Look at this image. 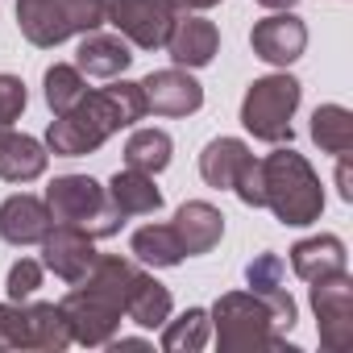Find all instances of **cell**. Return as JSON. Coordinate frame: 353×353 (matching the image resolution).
<instances>
[{
    "instance_id": "1",
    "label": "cell",
    "mask_w": 353,
    "mask_h": 353,
    "mask_svg": "<svg viewBox=\"0 0 353 353\" xmlns=\"http://www.w3.org/2000/svg\"><path fill=\"white\" fill-rule=\"evenodd\" d=\"M145 96H141V83H112V88H100V92H88L71 112L54 117L50 129H46V145L50 154L59 158H83V154H96L112 133L121 129H133L141 117H145Z\"/></svg>"
},
{
    "instance_id": "2",
    "label": "cell",
    "mask_w": 353,
    "mask_h": 353,
    "mask_svg": "<svg viewBox=\"0 0 353 353\" xmlns=\"http://www.w3.org/2000/svg\"><path fill=\"white\" fill-rule=\"evenodd\" d=\"M141 266L129 262V258H117V254H96L92 270L75 283V291L59 303L67 324H71V341L75 345H88V349H100L117 336L121 328V316H125V295L133 287V274Z\"/></svg>"
},
{
    "instance_id": "3",
    "label": "cell",
    "mask_w": 353,
    "mask_h": 353,
    "mask_svg": "<svg viewBox=\"0 0 353 353\" xmlns=\"http://www.w3.org/2000/svg\"><path fill=\"white\" fill-rule=\"evenodd\" d=\"M262 208H270L274 221L291 225V229L316 225L320 212H324L320 174L291 145H279L274 154L262 158Z\"/></svg>"
},
{
    "instance_id": "4",
    "label": "cell",
    "mask_w": 353,
    "mask_h": 353,
    "mask_svg": "<svg viewBox=\"0 0 353 353\" xmlns=\"http://www.w3.org/2000/svg\"><path fill=\"white\" fill-rule=\"evenodd\" d=\"M208 316H212L221 353H266V349H274V353H299L274 328V312L254 291H229V295H221Z\"/></svg>"
},
{
    "instance_id": "5",
    "label": "cell",
    "mask_w": 353,
    "mask_h": 353,
    "mask_svg": "<svg viewBox=\"0 0 353 353\" xmlns=\"http://www.w3.org/2000/svg\"><path fill=\"white\" fill-rule=\"evenodd\" d=\"M46 208L54 216V225H71V229H83L88 237L104 241V237H117L125 216L112 208L108 192L92 179V174H59L46 188Z\"/></svg>"
},
{
    "instance_id": "6",
    "label": "cell",
    "mask_w": 353,
    "mask_h": 353,
    "mask_svg": "<svg viewBox=\"0 0 353 353\" xmlns=\"http://www.w3.org/2000/svg\"><path fill=\"white\" fill-rule=\"evenodd\" d=\"M303 100V83L287 71L279 75H262L245 88V100H241V125L245 133H254L258 141L266 145H291L295 137V108Z\"/></svg>"
},
{
    "instance_id": "7",
    "label": "cell",
    "mask_w": 353,
    "mask_h": 353,
    "mask_svg": "<svg viewBox=\"0 0 353 353\" xmlns=\"http://www.w3.org/2000/svg\"><path fill=\"white\" fill-rule=\"evenodd\" d=\"M108 21V0H17V26L30 46H59Z\"/></svg>"
},
{
    "instance_id": "8",
    "label": "cell",
    "mask_w": 353,
    "mask_h": 353,
    "mask_svg": "<svg viewBox=\"0 0 353 353\" xmlns=\"http://www.w3.org/2000/svg\"><path fill=\"white\" fill-rule=\"evenodd\" d=\"M174 21H179V0H108V26L137 50L166 46Z\"/></svg>"
},
{
    "instance_id": "9",
    "label": "cell",
    "mask_w": 353,
    "mask_h": 353,
    "mask_svg": "<svg viewBox=\"0 0 353 353\" xmlns=\"http://www.w3.org/2000/svg\"><path fill=\"white\" fill-rule=\"evenodd\" d=\"M312 312L324 353H345L353 345V279L341 270L312 283Z\"/></svg>"
},
{
    "instance_id": "10",
    "label": "cell",
    "mask_w": 353,
    "mask_h": 353,
    "mask_svg": "<svg viewBox=\"0 0 353 353\" xmlns=\"http://www.w3.org/2000/svg\"><path fill=\"white\" fill-rule=\"evenodd\" d=\"M250 46H254V54H258L262 63L287 71V67H291L295 59H303V50H307V26H303L291 9L270 13V17L254 21V30H250Z\"/></svg>"
},
{
    "instance_id": "11",
    "label": "cell",
    "mask_w": 353,
    "mask_h": 353,
    "mask_svg": "<svg viewBox=\"0 0 353 353\" xmlns=\"http://www.w3.org/2000/svg\"><path fill=\"white\" fill-rule=\"evenodd\" d=\"M141 96H145V108L158 117H192L204 108V88L188 75V67L150 71L141 79Z\"/></svg>"
},
{
    "instance_id": "12",
    "label": "cell",
    "mask_w": 353,
    "mask_h": 353,
    "mask_svg": "<svg viewBox=\"0 0 353 353\" xmlns=\"http://www.w3.org/2000/svg\"><path fill=\"white\" fill-rule=\"evenodd\" d=\"M96 262V237H88L83 229H71V225H54L46 237H42V266L63 279V283H79Z\"/></svg>"
},
{
    "instance_id": "13",
    "label": "cell",
    "mask_w": 353,
    "mask_h": 353,
    "mask_svg": "<svg viewBox=\"0 0 353 353\" xmlns=\"http://www.w3.org/2000/svg\"><path fill=\"white\" fill-rule=\"evenodd\" d=\"M245 283H250V291L262 295L266 307L274 312V328H279V332H291L295 320H299V312H295V299H291V291H287V266H283V258H279V254H258V258L245 266Z\"/></svg>"
},
{
    "instance_id": "14",
    "label": "cell",
    "mask_w": 353,
    "mask_h": 353,
    "mask_svg": "<svg viewBox=\"0 0 353 353\" xmlns=\"http://www.w3.org/2000/svg\"><path fill=\"white\" fill-rule=\"evenodd\" d=\"M50 229H54V216H50L46 200H38V196L17 192L0 204V237L9 245H42V237Z\"/></svg>"
},
{
    "instance_id": "15",
    "label": "cell",
    "mask_w": 353,
    "mask_h": 353,
    "mask_svg": "<svg viewBox=\"0 0 353 353\" xmlns=\"http://www.w3.org/2000/svg\"><path fill=\"white\" fill-rule=\"evenodd\" d=\"M166 50H170V59H174V67H208L216 54H221V30L208 21V17H183L179 13V21H174V30H170V38H166Z\"/></svg>"
},
{
    "instance_id": "16",
    "label": "cell",
    "mask_w": 353,
    "mask_h": 353,
    "mask_svg": "<svg viewBox=\"0 0 353 353\" xmlns=\"http://www.w3.org/2000/svg\"><path fill=\"white\" fill-rule=\"evenodd\" d=\"M174 233H179V245H183L188 258H200V254H212L221 245L225 216L208 200H188L179 212H174Z\"/></svg>"
},
{
    "instance_id": "17",
    "label": "cell",
    "mask_w": 353,
    "mask_h": 353,
    "mask_svg": "<svg viewBox=\"0 0 353 353\" xmlns=\"http://www.w3.org/2000/svg\"><path fill=\"white\" fill-rule=\"evenodd\" d=\"M129 63H133V54H129V42L121 34L92 30V34H83L79 50H75V67L92 79H117L129 71Z\"/></svg>"
},
{
    "instance_id": "18",
    "label": "cell",
    "mask_w": 353,
    "mask_h": 353,
    "mask_svg": "<svg viewBox=\"0 0 353 353\" xmlns=\"http://www.w3.org/2000/svg\"><path fill=\"white\" fill-rule=\"evenodd\" d=\"M46 162H50V154H46V145L38 137L13 133V129L0 137V179L5 183H34V179H42Z\"/></svg>"
},
{
    "instance_id": "19",
    "label": "cell",
    "mask_w": 353,
    "mask_h": 353,
    "mask_svg": "<svg viewBox=\"0 0 353 353\" xmlns=\"http://www.w3.org/2000/svg\"><path fill=\"white\" fill-rule=\"evenodd\" d=\"M108 200H112V208L129 221V216H154L158 208H162V192L154 188V174H145V170H133V166H125V170H117L112 179H108Z\"/></svg>"
},
{
    "instance_id": "20",
    "label": "cell",
    "mask_w": 353,
    "mask_h": 353,
    "mask_svg": "<svg viewBox=\"0 0 353 353\" xmlns=\"http://www.w3.org/2000/svg\"><path fill=\"white\" fill-rule=\"evenodd\" d=\"M291 270L303 279V283H316V279H332L345 270V241L332 237V233H320V237H303L291 245Z\"/></svg>"
},
{
    "instance_id": "21",
    "label": "cell",
    "mask_w": 353,
    "mask_h": 353,
    "mask_svg": "<svg viewBox=\"0 0 353 353\" xmlns=\"http://www.w3.org/2000/svg\"><path fill=\"white\" fill-rule=\"evenodd\" d=\"M250 158L254 154H250V145L241 137H212L204 145V154H200V179L208 188H216V192H233L237 174H241V166Z\"/></svg>"
},
{
    "instance_id": "22",
    "label": "cell",
    "mask_w": 353,
    "mask_h": 353,
    "mask_svg": "<svg viewBox=\"0 0 353 353\" xmlns=\"http://www.w3.org/2000/svg\"><path fill=\"white\" fill-rule=\"evenodd\" d=\"M170 307H174L170 287H162L154 274L137 270V274H133V287H129V295H125V316H129L137 328H162V324L170 320Z\"/></svg>"
},
{
    "instance_id": "23",
    "label": "cell",
    "mask_w": 353,
    "mask_h": 353,
    "mask_svg": "<svg viewBox=\"0 0 353 353\" xmlns=\"http://www.w3.org/2000/svg\"><path fill=\"white\" fill-rule=\"evenodd\" d=\"M133 258L141 266H154V270H166V266H179L188 254L179 245V233H174V225H141L129 241Z\"/></svg>"
},
{
    "instance_id": "24",
    "label": "cell",
    "mask_w": 353,
    "mask_h": 353,
    "mask_svg": "<svg viewBox=\"0 0 353 353\" xmlns=\"http://www.w3.org/2000/svg\"><path fill=\"white\" fill-rule=\"evenodd\" d=\"M312 141L332 158L349 154L353 150V112L345 104H320L312 112Z\"/></svg>"
},
{
    "instance_id": "25",
    "label": "cell",
    "mask_w": 353,
    "mask_h": 353,
    "mask_svg": "<svg viewBox=\"0 0 353 353\" xmlns=\"http://www.w3.org/2000/svg\"><path fill=\"white\" fill-rule=\"evenodd\" d=\"M170 133L166 129H133L129 141H125V166L133 170H145V174H158L170 166Z\"/></svg>"
},
{
    "instance_id": "26",
    "label": "cell",
    "mask_w": 353,
    "mask_h": 353,
    "mask_svg": "<svg viewBox=\"0 0 353 353\" xmlns=\"http://www.w3.org/2000/svg\"><path fill=\"white\" fill-rule=\"evenodd\" d=\"M208 332H212V316L204 307H188L179 320L162 324V349L166 353H200L208 345Z\"/></svg>"
},
{
    "instance_id": "27",
    "label": "cell",
    "mask_w": 353,
    "mask_h": 353,
    "mask_svg": "<svg viewBox=\"0 0 353 353\" xmlns=\"http://www.w3.org/2000/svg\"><path fill=\"white\" fill-rule=\"evenodd\" d=\"M46 104H50V112L54 117H63V112H71L83 96H88V75L75 67V63H54V67H46Z\"/></svg>"
},
{
    "instance_id": "28",
    "label": "cell",
    "mask_w": 353,
    "mask_h": 353,
    "mask_svg": "<svg viewBox=\"0 0 353 353\" xmlns=\"http://www.w3.org/2000/svg\"><path fill=\"white\" fill-rule=\"evenodd\" d=\"M30 336H34V349L42 353H63L67 345H75L59 303H30Z\"/></svg>"
},
{
    "instance_id": "29",
    "label": "cell",
    "mask_w": 353,
    "mask_h": 353,
    "mask_svg": "<svg viewBox=\"0 0 353 353\" xmlns=\"http://www.w3.org/2000/svg\"><path fill=\"white\" fill-rule=\"evenodd\" d=\"M9 349H34L30 336V303H0V353Z\"/></svg>"
},
{
    "instance_id": "30",
    "label": "cell",
    "mask_w": 353,
    "mask_h": 353,
    "mask_svg": "<svg viewBox=\"0 0 353 353\" xmlns=\"http://www.w3.org/2000/svg\"><path fill=\"white\" fill-rule=\"evenodd\" d=\"M42 274H46V266H42V262H34V258H21V262H13V266H9V279H5V291H9V299H13V303H26V299H34V291L42 287Z\"/></svg>"
},
{
    "instance_id": "31",
    "label": "cell",
    "mask_w": 353,
    "mask_h": 353,
    "mask_svg": "<svg viewBox=\"0 0 353 353\" xmlns=\"http://www.w3.org/2000/svg\"><path fill=\"white\" fill-rule=\"evenodd\" d=\"M26 104H30L26 83L17 75H0V125H13L26 112Z\"/></svg>"
},
{
    "instance_id": "32",
    "label": "cell",
    "mask_w": 353,
    "mask_h": 353,
    "mask_svg": "<svg viewBox=\"0 0 353 353\" xmlns=\"http://www.w3.org/2000/svg\"><path fill=\"white\" fill-rule=\"evenodd\" d=\"M233 192H237V200H241L245 208H262V158H250V162L241 166Z\"/></svg>"
},
{
    "instance_id": "33",
    "label": "cell",
    "mask_w": 353,
    "mask_h": 353,
    "mask_svg": "<svg viewBox=\"0 0 353 353\" xmlns=\"http://www.w3.org/2000/svg\"><path fill=\"white\" fill-rule=\"evenodd\" d=\"M336 192H341V200H345V204L353 200V174H349V154H341V158H336Z\"/></svg>"
},
{
    "instance_id": "34",
    "label": "cell",
    "mask_w": 353,
    "mask_h": 353,
    "mask_svg": "<svg viewBox=\"0 0 353 353\" xmlns=\"http://www.w3.org/2000/svg\"><path fill=\"white\" fill-rule=\"evenodd\" d=\"M104 349H112V353H121V349H129V353H150V341H141V336H112Z\"/></svg>"
},
{
    "instance_id": "35",
    "label": "cell",
    "mask_w": 353,
    "mask_h": 353,
    "mask_svg": "<svg viewBox=\"0 0 353 353\" xmlns=\"http://www.w3.org/2000/svg\"><path fill=\"white\" fill-rule=\"evenodd\" d=\"M221 0H179V9H196V13H204V9H216Z\"/></svg>"
},
{
    "instance_id": "36",
    "label": "cell",
    "mask_w": 353,
    "mask_h": 353,
    "mask_svg": "<svg viewBox=\"0 0 353 353\" xmlns=\"http://www.w3.org/2000/svg\"><path fill=\"white\" fill-rule=\"evenodd\" d=\"M258 5H262V9H274V13H283V9H295L299 0H258Z\"/></svg>"
},
{
    "instance_id": "37",
    "label": "cell",
    "mask_w": 353,
    "mask_h": 353,
    "mask_svg": "<svg viewBox=\"0 0 353 353\" xmlns=\"http://www.w3.org/2000/svg\"><path fill=\"white\" fill-rule=\"evenodd\" d=\"M5 133H9V125H0V137H5Z\"/></svg>"
}]
</instances>
